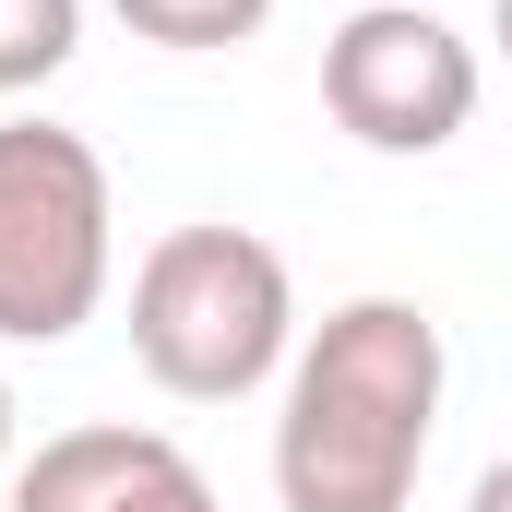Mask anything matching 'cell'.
<instances>
[{
	"label": "cell",
	"mask_w": 512,
	"mask_h": 512,
	"mask_svg": "<svg viewBox=\"0 0 512 512\" xmlns=\"http://www.w3.org/2000/svg\"><path fill=\"white\" fill-rule=\"evenodd\" d=\"M441 322L417 298H346L286 358L274 417V501L286 512H405L441 429Z\"/></svg>",
	"instance_id": "cell-1"
},
{
	"label": "cell",
	"mask_w": 512,
	"mask_h": 512,
	"mask_svg": "<svg viewBox=\"0 0 512 512\" xmlns=\"http://www.w3.org/2000/svg\"><path fill=\"white\" fill-rule=\"evenodd\" d=\"M131 358L179 405H239L298 358L286 251L251 227H167L131 262Z\"/></svg>",
	"instance_id": "cell-2"
},
{
	"label": "cell",
	"mask_w": 512,
	"mask_h": 512,
	"mask_svg": "<svg viewBox=\"0 0 512 512\" xmlns=\"http://www.w3.org/2000/svg\"><path fill=\"white\" fill-rule=\"evenodd\" d=\"M120 274L108 155L60 120H0V346H72Z\"/></svg>",
	"instance_id": "cell-3"
},
{
	"label": "cell",
	"mask_w": 512,
	"mask_h": 512,
	"mask_svg": "<svg viewBox=\"0 0 512 512\" xmlns=\"http://www.w3.org/2000/svg\"><path fill=\"white\" fill-rule=\"evenodd\" d=\"M477 84H489L477 48L417 0H370V12H346L322 36V108L370 155H441L477 120Z\"/></svg>",
	"instance_id": "cell-4"
},
{
	"label": "cell",
	"mask_w": 512,
	"mask_h": 512,
	"mask_svg": "<svg viewBox=\"0 0 512 512\" xmlns=\"http://www.w3.org/2000/svg\"><path fill=\"white\" fill-rule=\"evenodd\" d=\"M12 512H227V501H215V477H203L167 429L96 417V429L36 441V465L12 477Z\"/></svg>",
	"instance_id": "cell-5"
},
{
	"label": "cell",
	"mask_w": 512,
	"mask_h": 512,
	"mask_svg": "<svg viewBox=\"0 0 512 512\" xmlns=\"http://www.w3.org/2000/svg\"><path fill=\"white\" fill-rule=\"evenodd\" d=\"M120 24L143 48H179V60H215V48H251L274 24V0H120Z\"/></svg>",
	"instance_id": "cell-6"
},
{
	"label": "cell",
	"mask_w": 512,
	"mask_h": 512,
	"mask_svg": "<svg viewBox=\"0 0 512 512\" xmlns=\"http://www.w3.org/2000/svg\"><path fill=\"white\" fill-rule=\"evenodd\" d=\"M72 48H84V0H0V96L72 72Z\"/></svg>",
	"instance_id": "cell-7"
},
{
	"label": "cell",
	"mask_w": 512,
	"mask_h": 512,
	"mask_svg": "<svg viewBox=\"0 0 512 512\" xmlns=\"http://www.w3.org/2000/svg\"><path fill=\"white\" fill-rule=\"evenodd\" d=\"M465 512H512V453L489 465V477H477V489H465Z\"/></svg>",
	"instance_id": "cell-8"
},
{
	"label": "cell",
	"mask_w": 512,
	"mask_h": 512,
	"mask_svg": "<svg viewBox=\"0 0 512 512\" xmlns=\"http://www.w3.org/2000/svg\"><path fill=\"white\" fill-rule=\"evenodd\" d=\"M12 429H24V405H12V370H0V465H12Z\"/></svg>",
	"instance_id": "cell-9"
},
{
	"label": "cell",
	"mask_w": 512,
	"mask_h": 512,
	"mask_svg": "<svg viewBox=\"0 0 512 512\" xmlns=\"http://www.w3.org/2000/svg\"><path fill=\"white\" fill-rule=\"evenodd\" d=\"M501 60H512V0H501Z\"/></svg>",
	"instance_id": "cell-10"
}]
</instances>
